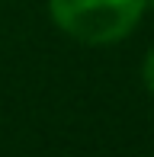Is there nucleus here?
I'll return each instance as SVG.
<instances>
[{"instance_id":"f257e3e1","label":"nucleus","mask_w":154,"mask_h":157,"mask_svg":"<svg viewBox=\"0 0 154 157\" xmlns=\"http://www.w3.org/2000/svg\"><path fill=\"white\" fill-rule=\"evenodd\" d=\"M148 0H48V16L83 45H116L132 35Z\"/></svg>"},{"instance_id":"f03ea898","label":"nucleus","mask_w":154,"mask_h":157,"mask_svg":"<svg viewBox=\"0 0 154 157\" xmlns=\"http://www.w3.org/2000/svg\"><path fill=\"white\" fill-rule=\"evenodd\" d=\"M141 80H144V87H148V93L154 96V48H148V55H144V64H141Z\"/></svg>"}]
</instances>
